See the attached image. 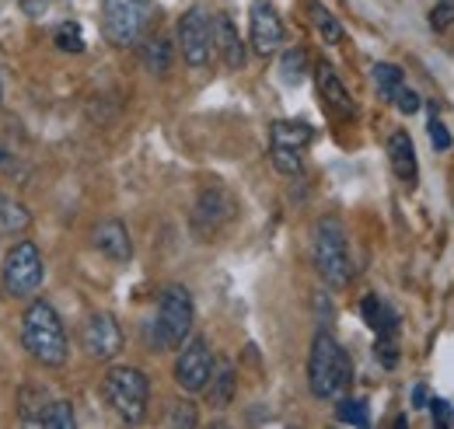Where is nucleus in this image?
<instances>
[{"instance_id":"9d476101","label":"nucleus","mask_w":454,"mask_h":429,"mask_svg":"<svg viewBox=\"0 0 454 429\" xmlns=\"http://www.w3.org/2000/svg\"><path fill=\"white\" fill-rule=\"evenodd\" d=\"M122 328L115 322V315L109 311H95L84 328H81V346H84V353L91 356V360H98V363H109L115 360L119 353H122Z\"/></svg>"},{"instance_id":"cd10ccee","label":"nucleus","mask_w":454,"mask_h":429,"mask_svg":"<svg viewBox=\"0 0 454 429\" xmlns=\"http://www.w3.org/2000/svg\"><path fill=\"white\" fill-rule=\"evenodd\" d=\"M57 46L63 53H84V35H81V25L67 21L57 28Z\"/></svg>"},{"instance_id":"f257e3e1","label":"nucleus","mask_w":454,"mask_h":429,"mask_svg":"<svg viewBox=\"0 0 454 429\" xmlns=\"http://www.w3.org/2000/svg\"><path fill=\"white\" fill-rule=\"evenodd\" d=\"M349 380H353V363H349L346 349L336 342V335L318 332L311 339V356H308V387H311V394L322 398V402H336V398L346 394Z\"/></svg>"},{"instance_id":"7c9ffc66","label":"nucleus","mask_w":454,"mask_h":429,"mask_svg":"<svg viewBox=\"0 0 454 429\" xmlns=\"http://www.w3.org/2000/svg\"><path fill=\"white\" fill-rule=\"evenodd\" d=\"M200 423V416H196V405H189V402H175L168 412V426H185L192 429Z\"/></svg>"},{"instance_id":"e433bc0d","label":"nucleus","mask_w":454,"mask_h":429,"mask_svg":"<svg viewBox=\"0 0 454 429\" xmlns=\"http://www.w3.org/2000/svg\"><path fill=\"white\" fill-rule=\"evenodd\" d=\"M427 402H430V394H427V387L419 384V387L412 391V405H416V409H427Z\"/></svg>"},{"instance_id":"4c0bfd02","label":"nucleus","mask_w":454,"mask_h":429,"mask_svg":"<svg viewBox=\"0 0 454 429\" xmlns=\"http://www.w3.org/2000/svg\"><path fill=\"white\" fill-rule=\"evenodd\" d=\"M7 164H11V154H7V147H4V144H0V171H4V168H7Z\"/></svg>"},{"instance_id":"c85d7f7f","label":"nucleus","mask_w":454,"mask_h":429,"mask_svg":"<svg viewBox=\"0 0 454 429\" xmlns=\"http://www.w3.org/2000/svg\"><path fill=\"white\" fill-rule=\"evenodd\" d=\"M454 25V0H437L430 7V28L434 32H448Z\"/></svg>"},{"instance_id":"4be33fe9","label":"nucleus","mask_w":454,"mask_h":429,"mask_svg":"<svg viewBox=\"0 0 454 429\" xmlns=\"http://www.w3.org/2000/svg\"><path fill=\"white\" fill-rule=\"evenodd\" d=\"M308 14H311V25H315V32L329 43V46H336L342 43V25L333 18V11H325L318 0H308Z\"/></svg>"},{"instance_id":"f704fd0d","label":"nucleus","mask_w":454,"mask_h":429,"mask_svg":"<svg viewBox=\"0 0 454 429\" xmlns=\"http://www.w3.org/2000/svg\"><path fill=\"white\" fill-rule=\"evenodd\" d=\"M430 144H434L437 151H451V133H448V126H444L437 115L430 119Z\"/></svg>"},{"instance_id":"5701e85b","label":"nucleus","mask_w":454,"mask_h":429,"mask_svg":"<svg viewBox=\"0 0 454 429\" xmlns=\"http://www.w3.org/2000/svg\"><path fill=\"white\" fill-rule=\"evenodd\" d=\"M371 74H374V88H378V95H381L385 102H392L398 91H402V84H405L402 66H395V63H378Z\"/></svg>"},{"instance_id":"ddd939ff","label":"nucleus","mask_w":454,"mask_h":429,"mask_svg":"<svg viewBox=\"0 0 454 429\" xmlns=\"http://www.w3.org/2000/svg\"><path fill=\"white\" fill-rule=\"evenodd\" d=\"M315 84H318V95H322L325 108H329L336 119H353V115H356V105H353L346 84H342L340 74H336L329 63H318V70H315Z\"/></svg>"},{"instance_id":"1a4fd4ad","label":"nucleus","mask_w":454,"mask_h":429,"mask_svg":"<svg viewBox=\"0 0 454 429\" xmlns=\"http://www.w3.org/2000/svg\"><path fill=\"white\" fill-rule=\"evenodd\" d=\"M214 377V353H210V342L207 339H189L175 360V384L185 391V394H200L207 391Z\"/></svg>"},{"instance_id":"6e6552de","label":"nucleus","mask_w":454,"mask_h":429,"mask_svg":"<svg viewBox=\"0 0 454 429\" xmlns=\"http://www.w3.org/2000/svg\"><path fill=\"white\" fill-rule=\"evenodd\" d=\"M178 53L192 70H203L214 59L217 43H214V18L207 14V7L196 4L182 14V21H178Z\"/></svg>"},{"instance_id":"6ab92c4d","label":"nucleus","mask_w":454,"mask_h":429,"mask_svg":"<svg viewBox=\"0 0 454 429\" xmlns=\"http://www.w3.org/2000/svg\"><path fill=\"white\" fill-rule=\"evenodd\" d=\"M360 315H364V322L371 324V332L374 335H395L398 328V315L392 311V304L388 300H381V297H364V304H360Z\"/></svg>"},{"instance_id":"c756f323","label":"nucleus","mask_w":454,"mask_h":429,"mask_svg":"<svg viewBox=\"0 0 454 429\" xmlns=\"http://www.w3.org/2000/svg\"><path fill=\"white\" fill-rule=\"evenodd\" d=\"M304 66H308V56L301 53V50H290V53L284 56V66H280L286 84H297V81L304 77Z\"/></svg>"},{"instance_id":"f3484780","label":"nucleus","mask_w":454,"mask_h":429,"mask_svg":"<svg viewBox=\"0 0 454 429\" xmlns=\"http://www.w3.org/2000/svg\"><path fill=\"white\" fill-rule=\"evenodd\" d=\"M311 126L297 119H280L270 126V147H290V151H308L311 144Z\"/></svg>"},{"instance_id":"9b49d317","label":"nucleus","mask_w":454,"mask_h":429,"mask_svg":"<svg viewBox=\"0 0 454 429\" xmlns=\"http://www.w3.org/2000/svg\"><path fill=\"white\" fill-rule=\"evenodd\" d=\"M248 35H252V50L259 56H273L284 46V21L277 14V7L270 0H255L248 11Z\"/></svg>"},{"instance_id":"aec40b11","label":"nucleus","mask_w":454,"mask_h":429,"mask_svg":"<svg viewBox=\"0 0 454 429\" xmlns=\"http://www.w3.org/2000/svg\"><path fill=\"white\" fill-rule=\"evenodd\" d=\"M50 405H53V398H50L46 387H35V384H25L21 387V423L25 426H43Z\"/></svg>"},{"instance_id":"2eb2a0df","label":"nucleus","mask_w":454,"mask_h":429,"mask_svg":"<svg viewBox=\"0 0 454 429\" xmlns=\"http://www.w3.org/2000/svg\"><path fill=\"white\" fill-rule=\"evenodd\" d=\"M388 161H392V171H395L398 182H405L409 189H416L419 164H416V147H412V140H409L405 129H395L388 136Z\"/></svg>"},{"instance_id":"0eeeda50","label":"nucleus","mask_w":454,"mask_h":429,"mask_svg":"<svg viewBox=\"0 0 454 429\" xmlns=\"http://www.w3.org/2000/svg\"><path fill=\"white\" fill-rule=\"evenodd\" d=\"M192 328V293L178 283L165 286L158 318H154V346L158 349H178Z\"/></svg>"},{"instance_id":"dca6fc26","label":"nucleus","mask_w":454,"mask_h":429,"mask_svg":"<svg viewBox=\"0 0 454 429\" xmlns=\"http://www.w3.org/2000/svg\"><path fill=\"white\" fill-rule=\"evenodd\" d=\"M214 43H217V53H221L227 70H241L245 66V59H248L245 43H241V35H238V28H234V21L227 14L214 18Z\"/></svg>"},{"instance_id":"473e14b6","label":"nucleus","mask_w":454,"mask_h":429,"mask_svg":"<svg viewBox=\"0 0 454 429\" xmlns=\"http://www.w3.org/2000/svg\"><path fill=\"white\" fill-rule=\"evenodd\" d=\"M427 409H430V416H434V423H437V426H454V405L451 402L434 398Z\"/></svg>"},{"instance_id":"20e7f679","label":"nucleus","mask_w":454,"mask_h":429,"mask_svg":"<svg viewBox=\"0 0 454 429\" xmlns=\"http://www.w3.org/2000/svg\"><path fill=\"white\" fill-rule=\"evenodd\" d=\"M106 402L122 423H140L151 402V380L137 367H113L102 380Z\"/></svg>"},{"instance_id":"4468645a","label":"nucleus","mask_w":454,"mask_h":429,"mask_svg":"<svg viewBox=\"0 0 454 429\" xmlns=\"http://www.w3.org/2000/svg\"><path fill=\"white\" fill-rule=\"evenodd\" d=\"M91 241H95V248H98L106 259H113V262H129V259H133V241H129V230H126L122 220H102V223L95 227Z\"/></svg>"},{"instance_id":"b1692460","label":"nucleus","mask_w":454,"mask_h":429,"mask_svg":"<svg viewBox=\"0 0 454 429\" xmlns=\"http://www.w3.org/2000/svg\"><path fill=\"white\" fill-rule=\"evenodd\" d=\"M144 66L151 70V74H168V66H171V43L168 39H147L144 43Z\"/></svg>"},{"instance_id":"a878e982","label":"nucleus","mask_w":454,"mask_h":429,"mask_svg":"<svg viewBox=\"0 0 454 429\" xmlns=\"http://www.w3.org/2000/svg\"><path fill=\"white\" fill-rule=\"evenodd\" d=\"M270 161L280 175H301L304 168V151H290V147H270Z\"/></svg>"},{"instance_id":"58836bf2","label":"nucleus","mask_w":454,"mask_h":429,"mask_svg":"<svg viewBox=\"0 0 454 429\" xmlns=\"http://www.w3.org/2000/svg\"><path fill=\"white\" fill-rule=\"evenodd\" d=\"M0 95H4V91H0Z\"/></svg>"},{"instance_id":"412c9836","label":"nucleus","mask_w":454,"mask_h":429,"mask_svg":"<svg viewBox=\"0 0 454 429\" xmlns=\"http://www.w3.org/2000/svg\"><path fill=\"white\" fill-rule=\"evenodd\" d=\"M28 227H32V214L18 199L0 196V234H21Z\"/></svg>"},{"instance_id":"f03ea898","label":"nucleus","mask_w":454,"mask_h":429,"mask_svg":"<svg viewBox=\"0 0 454 429\" xmlns=\"http://www.w3.org/2000/svg\"><path fill=\"white\" fill-rule=\"evenodd\" d=\"M21 342L32 360L43 367H63L67 363V332L59 322L57 308L50 300H32L21 318Z\"/></svg>"},{"instance_id":"f8f14e48","label":"nucleus","mask_w":454,"mask_h":429,"mask_svg":"<svg viewBox=\"0 0 454 429\" xmlns=\"http://www.w3.org/2000/svg\"><path fill=\"white\" fill-rule=\"evenodd\" d=\"M231 216H234L231 196L224 189H207V192H200V199L192 207V230L200 238H214L231 223Z\"/></svg>"},{"instance_id":"2f4dec72","label":"nucleus","mask_w":454,"mask_h":429,"mask_svg":"<svg viewBox=\"0 0 454 429\" xmlns=\"http://www.w3.org/2000/svg\"><path fill=\"white\" fill-rule=\"evenodd\" d=\"M374 356H378V363H385L388 370L398 363V349H395V335H378V342H374Z\"/></svg>"},{"instance_id":"72a5a7b5","label":"nucleus","mask_w":454,"mask_h":429,"mask_svg":"<svg viewBox=\"0 0 454 429\" xmlns=\"http://www.w3.org/2000/svg\"><path fill=\"white\" fill-rule=\"evenodd\" d=\"M392 102H395V108L402 112V115H412V112H419V108H423V102H419V95H416L412 88H405V84H402V91H398V95L392 98Z\"/></svg>"},{"instance_id":"7ed1b4c3","label":"nucleus","mask_w":454,"mask_h":429,"mask_svg":"<svg viewBox=\"0 0 454 429\" xmlns=\"http://www.w3.org/2000/svg\"><path fill=\"white\" fill-rule=\"evenodd\" d=\"M311 252H315V269L329 286H346L353 279V262H349V241L336 216H322L311 234Z\"/></svg>"},{"instance_id":"bb28decb","label":"nucleus","mask_w":454,"mask_h":429,"mask_svg":"<svg viewBox=\"0 0 454 429\" xmlns=\"http://www.w3.org/2000/svg\"><path fill=\"white\" fill-rule=\"evenodd\" d=\"M43 426L46 429H74V405L53 398V405H50V412H46Z\"/></svg>"},{"instance_id":"393cba45","label":"nucleus","mask_w":454,"mask_h":429,"mask_svg":"<svg viewBox=\"0 0 454 429\" xmlns=\"http://www.w3.org/2000/svg\"><path fill=\"white\" fill-rule=\"evenodd\" d=\"M336 419H340V423H346V426H371L367 402H364V398H340Z\"/></svg>"},{"instance_id":"39448f33","label":"nucleus","mask_w":454,"mask_h":429,"mask_svg":"<svg viewBox=\"0 0 454 429\" xmlns=\"http://www.w3.org/2000/svg\"><path fill=\"white\" fill-rule=\"evenodd\" d=\"M43 279H46V266H43V255L32 241H18L7 248L4 269H0V286L7 297L28 300L43 290Z\"/></svg>"},{"instance_id":"423d86ee","label":"nucleus","mask_w":454,"mask_h":429,"mask_svg":"<svg viewBox=\"0 0 454 429\" xmlns=\"http://www.w3.org/2000/svg\"><path fill=\"white\" fill-rule=\"evenodd\" d=\"M154 0H102V35L115 50H129L151 25Z\"/></svg>"},{"instance_id":"c9c22d12","label":"nucleus","mask_w":454,"mask_h":429,"mask_svg":"<svg viewBox=\"0 0 454 429\" xmlns=\"http://www.w3.org/2000/svg\"><path fill=\"white\" fill-rule=\"evenodd\" d=\"M50 4H53V0H21V11L32 14V18H39V14H46Z\"/></svg>"},{"instance_id":"a211bd4d","label":"nucleus","mask_w":454,"mask_h":429,"mask_svg":"<svg viewBox=\"0 0 454 429\" xmlns=\"http://www.w3.org/2000/svg\"><path fill=\"white\" fill-rule=\"evenodd\" d=\"M234 391H238L234 367H231L227 360L214 363V377H210V384H207V402H210V409H227V405L234 402Z\"/></svg>"}]
</instances>
